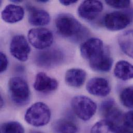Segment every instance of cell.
Wrapping results in <instances>:
<instances>
[{"label":"cell","instance_id":"4316f807","mask_svg":"<svg viewBox=\"0 0 133 133\" xmlns=\"http://www.w3.org/2000/svg\"><path fill=\"white\" fill-rule=\"evenodd\" d=\"M77 2V1H75V0H60V3L64 5V6H69L70 5L75 4Z\"/></svg>","mask_w":133,"mask_h":133},{"label":"cell","instance_id":"ba28073f","mask_svg":"<svg viewBox=\"0 0 133 133\" xmlns=\"http://www.w3.org/2000/svg\"><path fill=\"white\" fill-rule=\"evenodd\" d=\"M11 55L18 60L26 61L31 52V48L25 37L21 35L15 36L11 39L9 47Z\"/></svg>","mask_w":133,"mask_h":133},{"label":"cell","instance_id":"277c9868","mask_svg":"<svg viewBox=\"0 0 133 133\" xmlns=\"http://www.w3.org/2000/svg\"><path fill=\"white\" fill-rule=\"evenodd\" d=\"M71 106L76 115L83 121L90 120L97 109L96 104L90 98L84 95L75 96L71 100Z\"/></svg>","mask_w":133,"mask_h":133},{"label":"cell","instance_id":"30bf717a","mask_svg":"<svg viewBox=\"0 0 133 133\" xmlns=\"http://www.w3.org/2000/svg\"><path fill=\"white\" fill-rule=\"evenodd\" d=\"M105 50L102 41L95 37L88 39L80 47L81 56L89 61L101 55Z\"/></svg>","mask_w":133,"mask_h":133},{"label":"cell","instance_id":"2e32d148","mask_svg":"<svg viewBox=\"0 0 133 133\" xmlns=\"http://www.w3.org/2000/svg\"><path fill=\"white\" fill-rule=\"evenodd\" d=\"M89 64L91 69L95 71L106 72L111 70L113 65V59L105 50L101 55L90 60Z\"/></svg>","mask_w":133,"mask_h":133},{"label":"cell","instance_id":"8992f818","mask_svg":"<svg viewBox=\"0 0 133 133\" xmlns=\"http://www.w3.org/2000/svg\"><path fill=\"white\" fill-rule=\"evenodd\" d=\"M63 59L64 55L61 50L52 48L38 52L35 56V62L38 66L50 68L59 65Z\"/></svg>","mask_w":133,"mask_h":133},{"label":"cell","instance_id":"cb8c5ba5","mask_svg":"<svg viewBox=\"0 0 133 133\" xmlns=\"http://www.w3.org/2000/svg\"><path fill=\"white\" fill-rule=\"evenodd\" d=\"M106 3L115 8H118V9H121V8H127L129 7L130 5L131 2L130 1H105Z\"/></svg>","mask_w":133,"mask_h":133},{"label":"cell","instance_id":"5b68a950","mask_svg":"<svg viewBox=\"0 0 133 133\" xmlns=\"http://www.w3.org/2000/svg\"><path fill=\"white\" fill-rule=\"evenodd\" d=\"M28 40L34 48L44 50L49 47L53 43L54 35L51 31L46 28H34L28 34Z\"/></svg>","mask_w":133,"mask_h":133},{"label":"cell","instance_id":"f1b7e54d","mask_svg":"<svg viewBox=\"0 0 133 133\" xmlns=\"http://www.w3.org/2000/svg\"><path fill=\"white\" fill-rule=\"evenodd\" d=\"M49 1H46V0H41V1H37L38 2H40V3H47Z\"/></svg>","mask_w":133,"mask_h":133},{"label":"cell","instance_id":"9c48e42d","mask_svg":"<svg viewBox=\"0 0 133 133\" xmlns=\"http://www.w3.org/2000/svg\"><path fill=\"white\" fill-rule=\"evenodd\" d=\"M103 9V5L99 1H84L78 8V14L81 18L92 21L95 19Z\"/></svg>","mask_w":133,"mask_h":133},{"label":"cell","instance_id":"4fadbf2b","mask_svg":"<svg viewBox=\"0 0 133 133\" xmlns=\"http://www.w3.org/2000/svg\"><path fill=\"white\" fill-rule=\"evenodd\" d=\"M58 81L44 72H38L34 83L35 90L41 93H48L55 91L58 87Z\"/></svg>","mask_w":133,"mask_h":133},{"label":"cell","instance_id":"ac0fdd59","mask_svg":"<svg viewBox=\"0 0 133 133\" xmlns=\"http://www.w3.org/2000/svg\"><path fill=\"white\" fill-rule=\"evenodd\" d=\"M87 77L85 71L81 68H71L67 70L65 81L67 84L74 88H80L84 83Z\"/></svg>","mask_w":133,"mask_h":133},{"label":"cell","instance_id":"8fae6325","mask_svg":"<svg viewBox=\"0 0 133 133\" xmlns=\"http://www.w3.org/2000/svg\"><path fill=\"white\" fill-rule=\"evenodd\" d=\"M86 89L90 94L93 95L105 97L110 93L111 85L106 79L102 77H94L88 82Z\"/></svg>","mask_w":133,"mask_h":133},{"label":"cell","instance_id":"7402d4cb","mask_svg":"<svg viewBox=\"0 0 133 133\" xmlns=\"http://www.w3.org/2000/svg\"><path fill=\"white\" fill-rule=\"evenodd\" d=\"M1 133H24V129L18 122L9 121L1 125Z\"/></svg>","mask_w":133,"mask_h":133},{"label":"cell","instance_id":"603a6c76","mask_svg":"<svg viewBox=\"0 0 133 133\" xmlns=\"http://www.w3.org/2000/svg\"><path fill=\"white\" fill-rule=\"evenodd\" d=\"M120 98L121 102L124 106L133 108V87H128L123 90Z\"/></svg>","mask_w":133,"mask_h":133},{"label":"cell","instance_id":"f546056e","mask_svg":"<svg viewBox=\"0 0 133 133\" xmlns=\"http://www.w3.org/2000/svg\"><path fill=\"white\" fill-rule=\"evenodd\" d=\"M11 2H13V3H20V2H22V1H11Z\"/></svg>","mask_w":133,"mask_h":133},{"label":"cell","instance_id":"83f0119b","mask_svg":"<svg viewBox=\"0 0 133 133\" xmlns=\"http://www.w3.org/2000/svg\"><path fill=\"white\" fill-rule=\"evenodd\" d=\"M4 104V100H3V98H2V97L1 96V108L3 106Z\"/></svg>","mask_w":133,"mask_h":133},{"label":"cell","instance_id":"9a60e30c","mask_svg":"<svg viewBox=\"0 0 133 133\" xmlns=\"http://www.w3.org/2000/svg\"><path fill=\"white\" fill-rule=\"evenodd\" d=\"M24 11L20 6L15 4L7 5L1 12L2 20L8 23H15L22 20Z\"/></svg>","mask_w":133,"mask_h":133},{"label":"cell","instance_id":"44dd1931","mask_svg":"<svg viewBox=\"0 0 133 133\" xmlns=\"http://www.w3.org/2000/svg\"><path fill=\"white\" fill-rule=\"evenodd\" d=\"M52 129L56 133H77L78 128L71 121L65 119L57 120L52 124Z\"/></svg>","mask_w":133,"mask_h":133},{"label":"cell","instance_id":"7c38bea8","mask_svg":"<svg viewBox=\"0 0 133 133\" xmlns=\"http://www.w3.org/2000/svg\"><path fill=\"white\" fill-rule=\"evenodd\" d=\"M100 111L105 119L119 125L123 121L122 114L120 110L116 107L114 99H109L104 101L101 105Z\"/></svg>","mask_w":133,"mask_h":133},{"label":"cell","instance_id":"3957f363","mask_svg":"<svg viewBox=\"0 0 133 133\" xmlns=\"http://www.w3.org/2000/svg\"><path fill=\"white\" fill-rule=\"evenodd\" d=\"M9 93L11 100L18 106H24L29 102L30 91L26 81L20 77L11 78L8 82Z\"/></svg>","mask_w":133,"mask_h":133},{"label":"cell","instance_id":"d4e9b609","mask_svg":"<svg viewBox=\"0 0 133 133\" xmlns=\"http://www.w3.org/2000/svg\"><path fill=\"white\" fill-rule=\"evenodd\" d=\"M123 122L127 127L133 129V111H128L123 116Z\"/></svg>","mask_w":133,"mask_h":133},{"label":"cell","instance_id":"52a82bcc","mask_svg":"<svg viewBox=\"0 0 133 133\" xmlns=\"http://www.w3.org/2000/svg\"><path fill=\"white\" fill-rule=\"evenodd\" d=\"M132 17L129 12L113 11L107 14L104 18L106 28L112 31H117L127 28L132 21Z\"/></svg>","mask_w":133,"mask_h":133},{"label":"cell","instance_id":"ffe728a7","mask_svg":"<svg viewBox=\"0 0 133 133\" xmlns=\"http://www.w3.org/2000/svg\"><path fill=\"white\" fill-rule=\"evenodd\" d=\"M118 43L122 51L133 59V30L122 33L118 37Z\"/></svg>","mask_w":133,"mask_h":133},{"label":"cell","instance_id":"5bb4252c","mask_svg":"<svg viewBox=\"0 0 133 133\" xmlns=\"http://www.w3.org/2000/svg\"><path fill=\"white\" fill-rule=\"evenodd\" d=\"M90 133H133V132L105 119L96 122L92 128Z\"/></svg>","mask_w":133,"mask_h":133},{"label":"cell","instance_id":"7a4b0ae2","mask_svg":"<svg viewBox=\"0 0 133 133\" xmlns=\"http://www.w3.org/2000/svg\"><path fill=\"white\" fill-rule=\"evenodd\" d=\"M51 116L49 107L43 102H37L31 106L26 111L25 121L35 127H41L47 125Z\"/></svg>","mask_w":133,"mask_h":133},{"label":"cell","instance_id":"6da1fadb","mask_svg":"<svg viewBox=\"0 0 133 133\" xmlns=\"http://www.w3.org/2000/svg\"><path fill=\"white\" fill-rule=\"evenodd\" d=\"M55 25L58 32L66 37L79 38L85 32L80 22L69 14H59L56 18Z\"/></svg>","mask_w":133,"mask_h":133},{"label":"cell","instance_id":"484cf974","mask_svg":"<svg viewBox=\"0 0 133 133\" xmlns=\"http://www.w3.org/2000/svg\"><path fill=\"white\" fill-rule=\"evenodd\" d=\"M8 65V59L5 54L3 52L0 54V72H4L7 68Z\"/></svg>","mask_w":133,"mask_h":133},{"label":"cell","instance_id":"d6986e66","mask_svg":"<svg viewBox=\"0 0 133 133\" xmlns=\"http://www.w3.org/2000/svg\"><path fill=\"white\" fill-rule=\"evenodd\" d=\"M114 74L116 77L123 81L133 79V65L127 61H120L116 64Z\"/></svg>","mask_w":133,"mask_h":133},{"label":"cell","instance_id":"e0dca14e","mask_svg":"<svg viewBox=\"0 0 133 133\" xmlns=\"http://www.w3.org/2000/svg\"><path fill=\"white\" fill-rule=\"evenodd\" d=\"M29 22L34 26H44L49 24L50 16L46 10L35 7L29 6Z\"/></svg>","mask_w":133,"mask_h":133},{"label":"cell","instance_id":"4dcf8cb0","mask_svg":"<svg viewBox=\"0 0 133 133\" xmlns=\"http://www.w3.org/2000/svg\"><path fill=\"white\" fill-rule=\"evenodd\" d=\"M30 133H43L41 132H38V131H32Z\"/></svg>","mask_w":133,"mask_h":133}]
</instances>
